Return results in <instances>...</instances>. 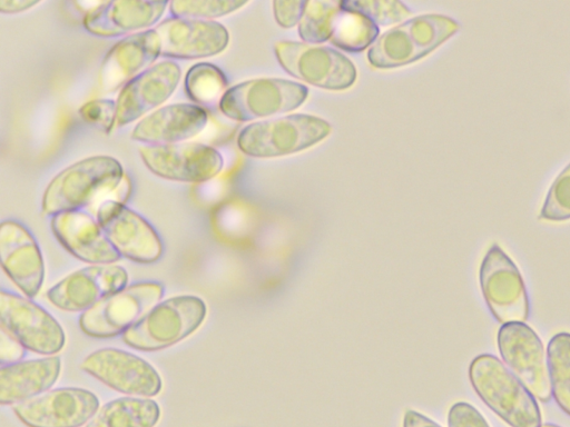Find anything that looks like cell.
Masks as SVG:
<instances>
[{
	"instance_id": "6da1fadb",
	"label": "cell",
	"mask_w": 570,
	"mask_h": 427,
	"mask_svg": "<svg viewBox=\"0 0 570 427\" xmlns=\"http://www.w3.org/2000/svg\"><path fill=\"white\" fill-rule=\"evenodd\" d=\"M130 182L120 162L110 156H92L60 171L48 185L42 212L48 216L88 207L91 215L107 200L125 203Z\"/></svg>"
},
{
	"instance_id": "7a4b0ae2",
	"label": "cell",
	"mask_w": 570,
	"mask_h": 427,
	"mask_svg": "<svg viewBox=\"0 0 570 427\" xmlns=\"http://www.w3.org/2000/svg\"><path fill=\"white\" fill-rule=\"evenodd\" d=\"M469 378L481 400L511 427H540L534 396L493 355H480L470 364Z\"/></svg>"
},
{
	"instance_id": "3957f363",
	"label": "cell",
	"mask_w": 570,
	"mask_h": 427,
	"mask_svg": "<svg viewBox=\"0 0 570 427\" xmlns=\"http://www.w3.org/2000/svg\"><path fill=\"white\" fill-rule=\"evenodd\" d=\"M459 29L455 20L442 14L411 18L380 36L367 52V60L379 69L410 64L431 53Z\"/></svg>"
},
{
	"instance_id": "277c9868",
	"label": "cell",
	"mask_w": 570,
	"mask_h": 427,
	"mask_svg": "<svg viewBox=\"0 0 570 427\" xmlns=\"http://www.w3.org/2000/svg\"><path fill=\"white\" fill-rule=\"evenodd\" d=\"M203 299L184 295L158 302L122 334L128 346L145 351L170 347L195 332L205 320Z\"/></svg>"
},
{
	"instance_id": "5b68a950",
	"label": "cell",
	"mask_w": 570,
	"mask_h": 427,
	"mask_svg": "<svg viewBox=\"0 0 570 427\" xmlns=\"http://www.w3.org/2000/svg\"><path fill=\"white\" fill-rule=\"evenodd\" d=\"M331 129V125L322 118L295 113L244 127L237 137V146L250 157L286 156L318 143L330 135Z\"/></svg>"
},
{
	"instance_id": "8992f818",
	"label": "cell",
	"mask_w": 570,
	"mask_h": 427,
	"mask_svg": "<svg viewBox=\"0 0 570 427\" xmlns=\"http://www.w3.org/2000/svg\"><path fill=\"white\" fill-rule=\"evenodd\" d=\"M307 96V87L298 82L252 79L227 89L219 99V109L232 120L250 121L295 110Z\"/></svg>"
},
{
	"instance_id": "52a82bcc",
	"label": "cell",
	"mask_w": 570,
	"mask_h": 427,
	"mask_svg": "<svg viewBox=\"0 0 570 427\" xmlns=\"http://www.w3.org/2000/svg\"><path fill=\"white\" fill-rule=\"evenodd\" d=\"M159 282H137L107 296L79 318L81 330L94 338H111L124 334L161 299Z\"/></svg>"
},
{
	"instance_id": "ba28073f",
	"label": "cell",
	"mask_w": 570,
	"mask_h": 427,
	"mask_svg": "<svg viewBox=\"0 0 570 427\" xmlns=\"http://www.w3.org/2000/svg\"><path fill=\"white\" fill-rule=\"evenodd\" d=\"M275 56L296 79L327 90H345L356 80L354 63L340 51L297 41H278Z\"/></svg>"
},
{
	"instance_id": "9c48e42d",
	"label": "cell",
	"mask_w": 570,
	"mask_h": 427,
	"mask_svg": "<svg viewBox=\"0 0 570 427\" xmlns=\"http://www.w3.org/2000/svg\"><path fill=\"white\" fill-rule=\"evenodd\" d=\"M480 287L493 317L502 325L524 322L529 299L522 276L498 245L487 251L480 267Z\"/></svg>"
},
{
	"instance_id": "30bf717a",
	"label": "cell",
	"mask_w": 570,
	"mask_h": 427,
	"mask_svg": "<svg viewBox=\"0 0 570 427\" xmlns=\"http://www.w3.org/2000/svg\"><path fill=\"white\" fill-rule=\"evenodd\" d=\"M498 348L511 373L539 400L551 399V383L543 344L537 332L524 322L502 325L498 332Z\"/></svg>"
},
{
	"instance_id": "8fae6325",
	"label": "cell",
	"mask_w": 570,
	"mask_h": 427,
	"mask_svg": "<svg viewBox=\"0 0 570 427\" xmlns=\"http://www.w3.org/2000/svg\"><path fill=\"white\" fill-rule=\"evenodd\" d=\"M0 326L24 348L41 355L52 356L65 346L62 327L46 309L3 290L0 292Z\"/></svg>"
},
{
	"instance_id": "7c38bea8",
	"label": "cell",
	"mask_w": 570,
	"mask_h": 427,
	"mask_svg": "<svg viewBox=\"0 0 570 427\" xmlns=\"http://www.w3.org/2000/svg\"><path fill=\"white\" fill-rule=\"evenodd\" d=\"M138 150L146 167L167 180L204 182L216 177L224 166L215 148L198 142L145 145Z\"/></svg>"
},
{
	"instance_id": "4fadbf2b",
	"label": "cell",
	"mask_w": 570,
	"mask_h": 427,
	"mask_svg": "<svg viewBox=\"0 0 570 427\" xmlns=\"http://www.w3.org/2000/svg\"><path fill=\"white\" fill-rule=\"evenodd\" d=\"M12 409L28 427H81L99 410V399L90 390L65 387L16 404Z\"/></svg>"
},
{
	"instance_id": "5bb4252c",
	"label": "cell",
	"mask_w": 570,
	"mask_h": 427,
	"mask_svg": "<svg viewBox=\"0 0 570 427\" xmlns=\"http://www.w3.org/2000/svg\"><path fill=\"white\" fill-rule=\"evenodd\" d=\"M120 256L140 264L157 261L163 244L155 229L125 203L107 200L92 215Z\"/></svg>"
},
{
	"instance_id": "9a60e30c",
	"label": "cell",
	"mask_w": 570,
	"mask_h": 427,
	"mask_svg": "<svg viewBox=\"0 0 570 427\" xmlns=\"http://www.w3.org/2000/svg\"><path fill=\"white\" fill-rule=\"evenodd\" d=\"M80 368L108 387L135 397H153L161 389L157 370L142 358L115 348L88 355Z\"/></svg>"
},
{
	"instance_id": "2e32d148",
	"label": "cell",
	"mask_w": 570,
	"mask_h": 427,
	"mask_svg": "<svg viewBox=\"0 0 570 427\" xmlns=\"http://www.w3.org/2000/svg\"><path fill=\"white\" fill-rule=\"evenodd\" d=\"M155 31L159 39L160 56L176 59H200L224 51L229 33L224 24L214 20L169 18Z\"/></svg>"
},
{
	"instance_id": "e0dca14e",
	"label": "cell",
	"mask_w": 570,
	"mask_h": 427,
	"mask_svg": "<svg viewBox=\"0 0 570 427\" xmlns=\"http://www.w3.org/2000/svg\"><path fill=\"white\" fill-rule=\"evenodd\" d=\"M128 274L114 264L91 265L77 270L47 291L48 300L66 311H81L125 288Z\"/></svg>"
},
{
	"instance_id": "ac0fdd59",
	"label": "cell",
	"mask_w": 570,
	"mask_h": 427,
	"mask_svg": "<svg viewBox=\"0 0 570 427\" xmlns=\"http://www.w3.org/2000/svg\"><path fill=\"white\" fill-rule=\"evenodd\" d=\"M181 77L174 61L155 63L120 90L117 98L116 127H124L163 105L175 91Z\"/></svg>"
},
{
	"instance_id": "d6986e66",
	"label": "cell",
	"mask_w": 570,
	"mask_h": 427,
	"mask_svg": "<svg viewBox=\"0 0 570 427\" xmlns=\"http://www.w3.org/2000/svg\"><path fill=\"white\" fill-rule=\"evenodd\" d=\"M0 259L4 272L28 298L39 292L45 276L42 255L32 235L21 224L1 222Z\"/></svg>"
},
{
	"instance_id": "ffe728a7",
	"label": "cell",
	"mask_w": 570,
	"mask_h": 427,
	"mask_svg": "<svg viewBox=\"0 0 570 427\" xmlns=\"http://www.w3.org/2000/svg\"><path fill=\"white\" fill-rule=\"evenodd\" d=\"M51 229L59 242L82 261L109 265L121 257L108 240L97 219L80 209L52 216Z\"/></svg>"
},
{
	"instance_id": "44dd1931",
	"label": "cell",
	"mask_w": 570,
	"mask_h": 427,
	"mask_svg": "<svg viewBox=\"0 0 570 427\" xmlns=\"http://www.w3.org/2000/svg\"><path fill=\"white\" fill-rule=\"evenodd\" d=\"M160 56L155 29L131 33L118 41L105 56L98 81L102 92L124 87ZM149 68V67H148Z\"/></svg>"
},
{
	"instance_id": "7402d4cb",
	"label": "cell",
	"mask_w": 570,
	"mask_h": 427,
	"mask_svg": "<svg viewBox=\"0 0 570 427\" xmlns=\"http://www.w3.org/2000/svg\"><path fill=\"white\" fill-rule=\"evenodd\" d=\"M168 6L169 1H106L89 10L82 23L87 31L102 38L136 33L156 24Z\"/></svg>"
},
{
	"instance_id": "603a6c76",
	"label": "cell",
	"mask_w": 570,
	"mask_h": 427,
	"mask_svg": "<svg viewBox=\"0 0 570 427\" xmlns=\"http://www.w3.org/2000/svg\"><path fill=\"white\" fill-rule=\"evenodd\" d=\"M207 120V112L197 105L173 103L144 117L132 129L131 138L147 145L184 142L200 133Z\"/></svg>"
},
{
	"instance_id": "cb8c5ba5",
	"label": "cell",
	"mask_w": 570,
	"mask_h": 427,
	"mask_svg": "<svg viewBox=\"0 0 570 427\" xmlns=\"http://www.w3.org/2000/svg\"><path fill=\"white\" fill-rule=\"evenodd\" d=\"M58 356L19 361L0 368V403L16 405L48 391L59 377Z\"/></svg>"
},
{
	"instance_id": "d4e9b609",
	"label": "cell",
	"mask_w": 570,
	"mask_h": 427,
	"mask_svg": "<svg viewBox=\"0 0 570 427\" xmlns=\"http://www.w3.org/2000/svg\"><path fill=\"white\" fill-rule=\"evenodd\" d=\"M158 404L146 397H121L105 404L86 427H155Z\"/></svg>"
},
{
	"instance_id": "484cf974",
	"label": "cell",
	"mask_w": 570,
	"mask_h": 427,
	"mask_svg": "<svg viewBox=\"0 0 570 427\" xmlns=\"http://www.w3.org/2000/svg\"><path fill=\"white\" fill-rule=\"evenodd\" d=\"M380 33L377 24L362 13L343 9L338 11L331 42L342 50L360 52L374 43Z\"/></svg>"
},
{
	"instance_id": "4316f807",
	"label": "cell",
	"mask_w": 570,
	"mask_h": 427,
	"mask_svg": "<svg viewBox=\"0 0 570 427\" xmlns=\"http://www.w3.org/2000/svg\"><path fill=\"white\" fill-rule=\"evenodd\" d=\"M551 391L559 407L570 416V334L554 335L547 348Z\"/></svg>"
},
{
	"instance_id": "83f0119b",
	"label": "cell",
	"mask_w": 570,
	"mask_h": 427,
	"mask_svg": "<svg viewBox=\"0 0 570 427\" xmlns=\"http://www.w3.org/2000/svg\"><path fill=\"white\" fill-rule=\"evenodd\" d=\"M341 1H306L298 23L299 38L305 43H322L331 39Z\"/></svg>"
},
{
	"instance_id": "f1b7e54d",
	"label": "cell",
	"mask_w": 570,
	"mask_h": 427,
	"mask_svg": "<svg viewBox=\"0 0 570 427\" xmlns=\"http://www.w3.org/2000/svg\"><path fill=\"white\" fill-rule=\"evenodd\" d=\"M227 79L223 71L209 62H199L189 68L185 77V91L193 101L209 105L223 97Z\"/></svg>"
},
{
	"instance_id": "f546056e",
	"label": "cell",
	"mask_w": 570,
	"mask_h": 427,
	"mask_svg": "<svg viewBox=\"0 0 570 427\" xmlns=\"http://www.w3.org/2000/svg\"><path fill=\"white\" fill-rule=\"evenodd\" d=\"M247 4V1L236 0H203L169 2V11L175 18L213 20L229 14Z\"/></svg>"
},
{
	"instance_id": "4dcf8cb0",
	"label": "cell",
	"mask_w": 570,
	"mask_h": 427,
	"mask_svg": "<svg viewBox=\"0 0 570 427\" xmlns=\"http://www.w3.org/2000/svg\"><path fill=\"white\" fill-rule=\"evenodd\" d=\"M346 10L364 14L377 26H389L407 18L410 9L400 1L348 0L341 1Z\"/></svg>"
},
{
	"instance_id": "1f68e13d",
	"label": "cell",
	"mask_w": 570,
	"mask_h": 427,
	"mask_svg": "<svg viewBox=\"0 0 570 427\" xmlns=\"http://www.w3.org/2000/svg\"><path fill=\"white\" fill-rule=\"evenodd\" d=\"M540 218L549 221L570 219V163L551 185L541 208Z\"/></svg>"
},
{
	"instance_id": "d6a6232c",
	"label": "cell",
	"mask_w": 570,
	"mask_h": 427,
	"mask_svg": "<svg viewBox=\"0 0 570 427\" xmlns=\"http://www.w3.org/2000/svg\"><path fill=\"white\" fill-rule=\"evenodd\" d=\"M83 121L108 135L116 126L117 103L111 99H94L79 109Z\"/></svg>"
},
{
	"instance_id": "836d02e7",
	"label": "cell",
	"mask_w": 570,
	"mask_h": 427,
	"mask_svg": "<svg viewBox=\"0 0 570 427\" xmlns=\"http://www.w3.org/2000/svg\"><path fill=\"white\" fill-rule=\"evenodd\" d=\"M449 427H490L479 410L468 403L454 404L448 413Z\"/></svg>"
},
{
	"instance_id": "e575fe53",
	"label": "cell",
	"mask_w": 570,
	"mask_h": 427,
	"mask_svg": "<svg viewBox=\"0 0 570 427\" xmlns=\"http://www.w3.org/2000/svg\"><path fill=\"white\" fill-rule=\"evenodd\" d=\"M306 1L303 0H277L273 2L274 17L283 28H292L299 23Z\"/></svg>"
},
{
	"instance_id": "d590c367",
	"label": "cell",
	"mask_w": 570,
	"mask_h": 427,
	"mask_svg": "<svg viewBox=\"0 0 570 427\" xmlns=\"http://www.w3.org/2000/svg\"><path fill=\"white\" fill-rule=\"evenodd\" d=\"M24 347L4 329H0V363L2 366L19 363L24 356Z\"/></svg>"
},
{
	"instance_id": "8d00e7d4",
	"label": "cell",
	"mask_w": 570,
	"mask_h": 427,
	"mask_svg": "<svg viewBox=\"0 0 570 427\" xmlns=\"http://www.w3.org/2000/svg\"><path fill=\"white\" fill-rule=\"evenodd\" d=\"M403 427H441L434 420L429 417L409 409L405 411L403 417Z\"/></svg>"
},
{
	"instance_id": "74e56055",
	"label": "cell",
	"mask_w": 570,
	"mask_h": 427,
	"mask_svg": "<svg viewBox=\"0 0 570 427\" xmlns=\"http://www.w3.org/2000/svg\"><path fill=\"white\" fill-rule=\"evenodd\" d=\"M39 2L30 0H0V11L2 13H18L31 9Z\"/></svg>"
},
{
	"instance_id": "f35d334b",
	"label": "cell",
	"mask_w": 570,
	"mask_h": 427,
	"mask_svg": "<svg viewBox=\"0 0 570 427\" xmlns=\"http://www.w3.org/2000/svg\"><path fill=\"white\" fill-rule=\"evenodd\" d=\"M540 427H559V426L553 425V424H543Z\"/></svg>"
}]
</instances>
